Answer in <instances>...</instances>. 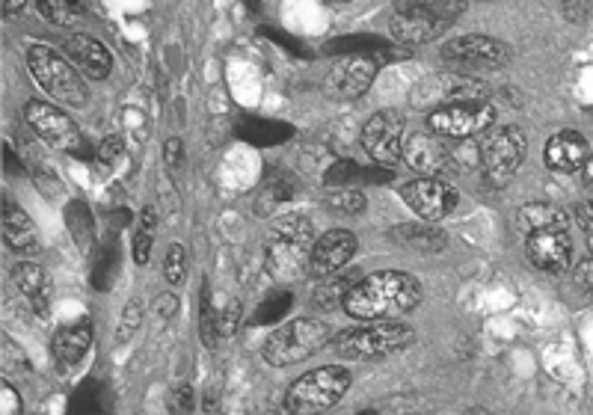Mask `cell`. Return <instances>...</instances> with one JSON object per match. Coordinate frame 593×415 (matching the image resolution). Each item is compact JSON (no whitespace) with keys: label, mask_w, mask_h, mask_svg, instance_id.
<instances>
[{"label":"cell","mask_w":593,"mask_h":415,"mask_svg":"<svg viewBox=\"0 0 593 415\" xmlns=\"http://www.w3.org/2000/svg\"><path fill=\"white\" fill-rule=\"evenodd\" d=\"M582 178H585V184L593 190V155H588V161L582 166Z\"/></svg>","instance_id":"obj_50"},{"label":"cell","mask_w":593,"mask_h":415,"mask_svg":"<svg viewBox=\"0 0 593 415\" xmlns=\"http://www.w3.org/2000/svg\"><path fill=\"white\" fill-rule=\"evenodd\" d=\"M561 9H564V15H567L570 21L582 24V21H588L593 3L591 0H561Z\"/></svg>","instance_id":"obj_44"},{"label":"cell","mask_w":593,"mask_h":415,"mask_svg":"<svg viewBox=\"0 0 593 415\" xmlns=\"http://www.w3.org/2000/svg\"><path fill=\"white\" fill-rule=\"evenodd\" d=\"M327 208L344 217H359L368 208V199L359 187H336V193L327 196Z\"/></svg>","instance_id":"obj_29"},{"label":"cell","mask_w":593,"mask_h":415,"mask_svg":"<svg viewBox=\"0 0 593 415\" xmlns=\"http://www.w3.org/2000/svg\"><path fill=\"white\" fill-rule=\"evenodd\" d=\"M350 279H339V276H333V282H327V285H321L318 291H315V306L318 309H336L344 303V297H347V291H350Z\"/></svg>","instance_id":"obj_35"},{"label":"cell","mask_w":593,"mask_h":415,"mask_svg":"<svg viewBox=\"0 0 593 415\" xmlns=\"http://www.w3.org/2000/svg\"><path fill=\"white\" fill-rule=\"evenodd\" d=\"M122 152H125V140L119 134H110L98 143V161L101 164H110V161L122 158Z\"/></svg>","instance_id":"obj_43"},{"label":"cell","mask_w":593,"mask_h":415,"mask_svg":"<svg viewBox=\"0 0 593 415\" xmlns=\"http://www.w3.org/2000/svg\"><path fill=\"white\" fill-rule=\"evenodd\" d=\"M175 309H178V300H175L172 294H161V297L155 300V315H158L161 321H164V318H172Z\"/></svg>","instance_id":"obj_47"},{"label":"cell","mask_w":593,"mask_h":415,"mask_svg":"<svg viewBox=\"0 0 593 415\" xmlns=\"http://www.w3.org/2000/svg\"><path fill=\"white\" fill-rule=\"evenodd\" d=\"M143 327V303L140 300H131L125 309H122V315H119V327H116V341H131L134 338V332Z\"/></svg>","instance_id":"obj_36"},{"label":"cell","mask_w":593,"mask_h":415,"mask_svg":"<svg viewBox=\"0 0 593 415\" xmlns=\"http://www.w3.org/2000/svg\"><path fill=\"white\" fill-rule=\"evenodd\" d=\"M288 199H291V181H288L285 175L270 178V181L264 184L258 202H255V211H258V217H261V214H273V211H276L282 202H288Z\"/></svg>","instance_id":"obj_31"},{"label":"cell","mask_w":593,"mask_h":415,"mask_svg":"<svg viewBox=\"0 0 593 415\" xmlns=\"http://www.w3.org/2000/svg\"><path fill=\"white\" fill-rule=\"evenodd\" d=\"M24 119L54 149L75 152L81 146V140H84V134L75 125V119L66 110H60L57 104H51V101H30L24 107Z\"/></svg>","instance_id":"obj_11"},{"label":"cell","mask_w":593,"mask_h":415,"mask_svg":"<svg viewBox=\"0 0 593 415\" xmlns=\"http://www.w3.org/2000/svg\"><path fill=\"white\" fill-rule=\"evenodd\" d=\"M152 247H155V238H152V229H137V235H134V261L140 264V267H146L149 264V258H152Z\"/></svg>","instance_id":"obj_40"},{"label":"cell","mask_w":593,"mask_h":415,"mask_svg":"<svg viewBox=\"0 0 593 415\" xmlns=\"http://www.w3.org/2000/svg\"><path fill=\"white\" fill-rule=\"evenodd\" d=\"M327 51H330V54H339V57H374L380 66H383L386 60H392V57L401 54V51H395L386 39H380V36H365V33L333 39V42L327 45Z\"/></svg>","instance_id":"obj_25"},{"label":"cell","mask_w":593,"mask_h":415,"mask_svg":"<svg viewBox=\"0 0 593 415\" xmlns=\"http://www.w3.org/2000/svg\"><path fill=\"white\" fill-rule=\"evenodd\" d=\"M377 72L380 63L374 57H339L324 78V92L336 101H356L371 89Z\"/></svg>","instance_id":"obj_14"},{"label":"cell","mask_w":593,"mask_h":415,"mask_svg":"<svg viewBox=\"0 0 593 415\" xmlns=\"http://www.w3.org/2000/svg\"><path fill=\"white\" fill-rule=\"evenodd\" d=\"M469 101H490V86L484 81H475V75L454 72V69L422 78L410 92V107L424 110V113L454 107V104H469Z\"/></svg>","instance_id":"obj_6"},{"label":"cell","mask_w":593,"mask_h":415,"mask_svg":"<svg viewBox=\"0 0 593 415\" xmlns=\"http://www.w3.org/2000/svg\"><path fill=\"white\" fill-rule=\"evenodd\" d=\"M588 155H591V146L579 131H561L546 143L543 161L555 172H582Z\"/></svg>","instance_id":"obj_18"},{"label":"cell","mask_w":593,"mask_h":415,"mask_svg":"<svg viewBox=\"0 0 593 415\" xmlns=\"http://www.w3.org/2000/svg\"><path fill=\"white\" fill-rule=\"evenodd\" d=\"M75 410H98V395H92V386H86L75 398Z\"/></svg>","instance_id":"obj_48"},{"label":"cell","mask_w":593,"mask_h":415,"mask_svg":"<svg viewBox=\"0 0 593 415\" xmlns=\"http://www.w3.org/2000/svg\"><path fill=\"white\" fill-rule=\"evenodd\" d=\"M419 279L404 270H380L350 285L341 309L356 321H386L407 315L422 303Z\"/></svg>","instance_id":"obj_1"},{"label":"cell","mask_w":593,"mask_h":415,"mask_svg":"<svg viewBox=\"0 0 593 415\" xmlns=\"http://www.w3.org/2000/svg\"><path fill=\"white\" fill-rule=\"evenodd\" d=\"M404 119L395 110L374 113L362 128V149L374 164H398L404 158Z\"/></svg>","instance_id":"obj_10"},{"label":"cell","mask_w":593,"mask_h":415,"mask_svg":"<svg viewBox=\"0 0 593 415\" xmlns=\"http://www.w3.org/2000/svg\"><path fill=\"white\" fill-rule=\"evenodd\" d=\"M573 282H576V288H579L585 297H591L593 300V258H585V261H579V264L573 267Z\"/></svg>","instance_id":"obj_42"},{"label":"cell","mask_w":593,"mask_h":415,"mask_svg":"<svg viewBox=\"0 0 593 415\" xmlns=\"http://www.w3.org/2000/svg\"><path fill=\"white\" fill-rule=\"evenodd\" d=\"M294 297L291 291H273L267 294L261 303H258V312H255V324H273V321H282L291 309Z\"/></svg>","instance_id":"obj_32"},{"label":"cell","mask_w":593,"mask_h":415,"mask_svg":"<svg viewBox=\"0 0 593 415\" xmlns=\"http://www.w3.org/2000/svg\"><path fill=\"white\" fill-rule=\"evenodd\" d=\"M12 282H15L18 294H24L33 303L36 315H42V318L51 315V276H48V270L42 264H36V261L15 264Z\"/></svg>","instance_id":"obj_20"},{"label":"cell","mask_w":593,"mask_h":415,"mask_svg":"<svg viewBox=\"0 0 593 415\" xmlns=\"http://www.w3.org/2000/svg\"><path fill=\"white\" fill-rule=\"evenodd\" d=\"M347 389H350V371L347 368H341V365L315 368V371H309V374H303L300 380L291 383V389L285 395V410L297 415L327 413L347 395Z\"/></svg>","instance_id":"obj_5"},{"label":"cell","mask_w":593,"mask_h":415,"mask_svg":"<svg viewBox=\"0 0 593 415\" xmlns=\"http://www.w3.org/2000/svg\"><path fill=\"white\" fill-rule=\"evenodd\" d=\"M270 235L291 238V241H303V244H315V226H312V220L303 217V214H285L282 220H276V226H273Z\"/></svg>","instance_id":"obj_30"},{"label":"cell","mask_w":593,"mask_h":415,"mask_svg":"<svg viewBox=\"0 0 593 415\" xmlns=\"http://www.w3.org/2000/svg\"><path fill=\"white\" fill-rule=\"evenodd\" d=\"M3 9L6 15H21L27 9V0H3Z\"/></svg>","instance_id":"obj_49"},{"label":"cell","mask_w":593,"mask_h":415,"mask_svg":"<svg viewBox=\"0 0 593 415\" xmlns=\"http://www.w3.org/2000/svg\"><path fill=\"white\" fill-rule=\"evenodd\" d=\"M439 57H442V63H445L448 69L475 75V72H484V69H502V66H508L513 51H510L508 42H502V39L472 33V36H457V39H451V42L439 51Z\"/></svg>","instance_id":"obj_8"},{"label":"cell","mask_w":593,"mask_h":415,"mask_svg":"<svg viewBox=\"0 0 593 415\" xmlns=\"http://www.w3.org/2000/svg\"><path fill=\"white\" fill-rule=\"evenodd\" d=\"M250 3H253V0H250Z\"/></svg>","instance_id":"obj_52"},{"label":"cell","mask_w":593,"mask_h":415,"mask_svg":"<svg viewBox=\"0 0 593 415\" xmlns=\"http://www.w3.org/2000/svg\"><path fill=\"white\" fill-rule=\"evenodd\" d=\"M27 66L33 81L42 86V92H48L54 101L69 104V107H84L86 104V83L84 78L51 48L45 45H33L27 51Z\"/></svg>","instance_id":"obj_7"},{"label":"cell","mask_w":593,"mask_h":415,"mask_svg":"<svg viewBox=\"0 0 593 415\" xmlns=\"http://www.w3.org/2000/svg\"><path fill=\"white\" fill-rule=\"evenodd\" d=\"M451 30V24L416 15V12H395L389 21V33L398 45H427L436 42L439 36H445Z\"/></svg>","instance_id":"obj_19"},{"label":"cell","mask_w":593,"mask_h":415,"mask_svg":"<svg viewBox=\"0 0 593 415\" xmlns=\"http://www.w3.org/2000/svg\"><path fill=\"white\" fill-rule=\"evenodd\" d=\"M187 276V252L181 244H172L170 252H167V261H164V279L170 285H181Z\"/></svg>","instance_id":"obj_38"},{"label":"cell","mask_w":593,"mask_h":415,"mask_svg":"<svg viewBox=\"0 0 593 415\" xmlns=\"http://www.w3.org/2000/svg\"><path fill=\"white\" fill-rule=\"evenodd\" d=\"M330 341H333V330L321 318H294L264 338V359L273 368L297 365L315 356L318 350H324Z\"/></svg>","instance_id":"obj_3"},{"label":"cell","mask_w":593,"mask_h":415,"mask_svg":"<svg viewBox=\"0 0 593 415\" xmlns=\"http://www.w3.org/2000/svg\"><path fill=\"white\" fill-rule=\"evenodd\" d=\"M591 202H593V199H591Z\"/></svg>","instance_id":"obj_53"},{"label":"cell","mask_w":593,"mask_h":415,"mask_svg":"<svg viewBox=\"0 0 593 415\" xmlns=\"http://www.w3.org/2000/svg\"><path fill=\"white\" fill-rule=\"evenodd\" d=\"M89 344H92V324L89 321L63 327V330L54 335V356H57L60 368L63 371H72L86 356Z\"/></svg>","instance_id":"obj_24"},{"label":"cell","mask_w":593,"mask_h":415,"mask_svg":"<svg viewBox=\"0 0 593 415\" xmlns=\"http://www.w3.org/2000/svg\"><path fill=\"white\" fill-rule=\"evenodd\" d=\"M481 175L484 184L493 190H505L510 181L516 178L519 166L525 161L528 152V137L516 125H493L481 137Z\"/></svg>","instance_id":"obj_4"},{"label":"cell","mask_w":593,"mask_h":415,"mask_svg":"<svg viewBox=\"0 0 593 415\" xmlns=\"http://www.w3.org/2000/svg\"><path fill=\"white\" fill-rule=\"evenodd\" d=\"M525 255L537 270L564 273L573 261V241L567 232H534L525 235Z\"/></svg>","instance_id":"obj_17"},{"label":"cell","mask_w":593,"mask_h":415,"mask_svg":"<svg viewBox=\"0 0 593 415\" xmlns=\"http://www.w3.org/2000/svg\"><path fill=\"white\" fill-rule=\"evenodd\" d=\"M356 255V238L347 229H333L327 235H321L312 247L309 258V276L324 279V276H336L341 267Z\"/></svg>","instance_id":"obj_16"},{"label":"cell","mask_w":593,"mask_h":415,"mask_svg":"<svg viewBox=\"0 0 593 415\" xmlns=\"http://www.w3.org/2000/svg\"><path fill=\"white\" fill-rule=\"evenodd\" d=\"M6 164H9V172H18V169H21V164H18L15 155H12V149H6Z\"/></svg>","instance_id":"obj_51"},{"label":"cell","mask_w":593,"mask_h":415,"mask_svg":"<svg viewBox=\"0 0 593 415\" xmlns=\"http://www.w3.org/2000/svg\"><path fill=\"white\" fill-rule=\"evenodd\" d=\"M493 125H496L493 101H469L427 113V128L448 140H475L484 137Z\"/></svg>","instance_id":"obj_9"},{"label":"cell","mask_w":593,"mask_h":415,"mask_svg":"<svg viewBox=\"0 0 593 415\" xmlns=\"http://www.w3.org/2000/svg\"><path fill=\"white\" fill-rule=\"evenodd\" d=\"M395 12H416V15L454 24L466 12V0H395Z\"/></svg>","instance_id":"obj_28"},{"label":"cell","mask_w":593,"mask_h":415,"mask_svg":"<svg viewBox=\"0 0 593 415\" xmlns=\"http://www.w3.org/2000/svg\"><path fill=\"white\" fill-rule=\"evenodd\" d=\"M170 410L172 413H190V410H193V389H190V383H178V386H172Z\"/></svg>","instance_id":"obj_41"},{"label":"cell","mask_w":593,"mask_h":415,"mask_svg":"<svg viewBox=\"0 0 593 415\" xmlns=\"http://www.w3.org/2000/svg\"><path fill=\"white\" fill-rule=\"evenodd\" d=\"M235 131H238V137H241V140H247L250 146H258V149L279 146V143H285V140L294 134V128H291V125H285V122H273V119H244Z\"/></svg>","instance_id":"obj_27"},{"label":"cell","mask_w":593,"mask_h":415,"mask_svg":"<svg viewBox=\"0 0 593 415\" xmlns=\"http://www.w3.org/2000/svg\"><path fill=\"white\" fill-rule=\"evenodd\" d=\"M404 161L413 172L427 178H448L454 175V140L439 134H413L404 143Z\"/></svg>","instance_id":"obj_13"},{"label":"cell","mask_w":593,"mask_h":415,"mask_svg":"<svg viewBox=\"0 0 593 415\" xmlns=\"http://www.w3.org/2000/svg\"><path fill=\"white\" fill-rule=\"evenodd\" d=\"M576 223H579V229L585 232V238H588V247L593 252V202H582V205H576Z\"/></svg>","instance_id":"obj_45"},{"label":"cell","mask_w":593,"mask_h":415,"mask_svg":"<svg viewBox=\"0 0 593 415\" xmlns=\"http://www.w3.org/2000/svg\"><path fill=\"white\" fill-rule=\"evenodd\" d=\"M39 12L57 27H72L81 15V3L78 0H39Z\"/></svg>","instance_id":"obj_33"},{"label":"cell","mask_w":593,"mask_h":415,"mask_svg":"<svg viewBox=\"0 0 593 415\" xmlns=\"http://www.w3.org/2000/svg\"><path fill=\"white\" fill-rule=\"evenodd\" d=\"M3 241L18 255L39 252V232H36L33 220L12 199H3Z\"/></svg>","instance_id":"obj_22"},{"label":"cell","mask_w":593,"mask_h":415,"mask_svg":"<svg viewBox=\"0 0 593 415\" xmlns=\"http://www.w3.org/2000/svg\"><path fill=\"white\" fill-rule=\"evenodd\" d=\"M241 327V300H229L220 312H217V330L220 338H232Z\"/></svg>","instance_id":"obj_39"},{"label":"cell","mask_w":593,"mask_h":415,"mask_svg":"<svg viewBox=\"0 0 593 415\" xmlns=\"http://www.w3.org/2000/svg\"><path fill=\"white\" fill-rule=\"evenodd\" d=\"M315 244H303V241H291V238H279L270 235V247H267V270L276 282H297L309 276V258H312Z\"/></svg>","instance_id":"obj_15"},{"label":"cell","mask_w":593,"mask_h":415,"mask_svg":"<svg viewBox=\"0 0 593 415\" xmlns=\"http://www.w3.org/2000/svg\"><path fill=\"white\" fill-rule=\"evenodd\" d=\"M164 161L170 169H181V161H184V146H181V140L178 137H170L167 140V146H164Z\"/></svg>","instance_id":"obj_46"},{"label":"cell","mask_w":593,"mask_h":415,"mask_svg":"<svg viewBox=\"0 0 593 415\" xmlns=\"http://www.w3.org/2000/svg\"><path fill=\"white\" fill-rule=\"evenodd\" d=\"M66 51H69V57L75 60V66L86 72L89 78H95V81H104L107 75H110V69H113V57H110V51L98 42V39H92V36H86V33H75L69 42H66Z\"/></svg>","instance_id":"obj_23"},{"label":"cell","mask_w":593,"mask_h":415,"mask_svg":"<svg viewBox=\"0 0 593 415\" xmlns=\"http://www.w3.org/2000/svg\"><path fill=\"white\" fill-rule=\"evenodd\" d=\"M516 229L522 235L534 232H567L570 229V211L555 202H528L516 211Z\"/></svg>","instance_id":"obj_21"},{"label":"cell","mask_w":593,"mask_h":415,"mask_svg":"<svg viewBox=\"0 0 593 415\" xmlns=\"http://www.w3.org/2000/svg\"><path fill=\"white\" fill-rule=\"evenodd\" d=\"M362 169L365 166L353 164V161H339V164H333L327 169L324 184L327 187H353L356 181H362Z\"/></svg>","instance_id":"obj_37"},{"label":"cell","mask_w":593,"mask_h":415,"mask_svg":"<svg viewBox=\"0 0 593 415\" xmlns=\"http://www.w3.org/2000/svg\"><path fill=\"white\" fill-rule=\"evenodd\" d=\"M199 335H202V344L208 350L217 347V338H220V330H217V315H214V306H211V294L208 288H202V306H199Z\"/></svg>","instance_id":"obj_34"},{"label":"cell","mask_w":593,"mask_h":415,"mask_svg":"<svg viewBox=\"0 0 593 415\" xmlns=\"http://www.w3.org/2000/svg\"><path fill=\"white\" fill-rule=\"evenodd\" d=\"M416 338L413 327L398 324V321H365V327H353V330H341L333 344L344 359H356V362H374V359H386L404 347H410Z\"/></svg>","instance_id":"obj_2"},{"label":"cell","mask_w":593,"mask_h":415,"mask_svg":"<svg viewBox=\"0 0 593 415\" xmlns=\"http://www.w3.org/2000/svg\"><path fill=\"white\" fill-rule=\"evenodd\" d=\"M401 199L413 208V214H419V220L424 223H436V220L448 217L460 202L457 190L445 178H427V175L407 181L401 187Z\"/></svg>","instance_id":"obj_12"},{"label":"cell","mask_w":593,"mask_h":415,"mask_svg":"<svg viewBox=\"0 0 593 415\" xmlns=\"http://www.w3.org/2000/svg\"><path fill=\"white\" fill-rule=\"evenodd\" d=\"M392 241L398 244V247H407V249H416V252H422V255H433V252H442V249L448 247V238H445V232H439V229H433L430 223H404V226H395L392 229Z\"/></svg>","instance_id":"obj_26"}]
</instances>
